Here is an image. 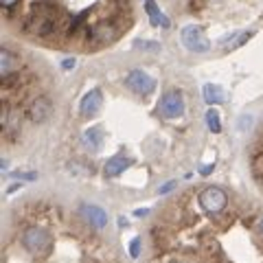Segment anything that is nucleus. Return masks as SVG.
<instances>
[{
  "label": "nucleus",
  "mask_w": 263,
  "mask_h": 263,
  "mask_svg": "<svg viewBox=\"0 0 263 263\" xmlns=\"http://www.w3.org/2000/svg\"><path fill=\"white\" fill-rule=\"evenodd\" d=\"M132 164V160L127 158L125 154H117V156H112V158L105 162V167H103V171H105V176L108 178H117L119 174H123L127 167Z\"/></svg>",
  "instance_id": "9d476101"
},
{
  "label": "nucleus",
  "mask_w": 263,
  "mask_h": 263,
  "mask_svg": "<svg viewBox=\"0 0 263 263\" xmlns=\"http://www.w3.org/2000/svg\"><path fill=\"white\" fill-rule=\"evenodd\" d=\"M259 230H261V233H263V217H261V221H259Z\"/></svg>",
  "instance_id": "5701e85b"
},
{
  "label": "nucleus",
  "mask_w": 263,
  "mask_h": 263,
  "mask_svg": "<svg viewBox=\"0 0 263 263\" xmlns=\"http://www.w3.org/2000/svg\"><path fill=\"white\" fill-rule=\"evenodd\" d=\"M136 48H147V51H158V44L156 42H136Z\"/></svg>",
  "instance_id": "dca6fc26"
},
{
  "label": "nucleus",
  "mask_w": 263,
  "mask_h": 263,
  "mask_svg": "<svg viewBox=\"0 0 263 263\" xmlns=\"http://www.w3.org/2000/svg\"><path fill=\"white\" fill-rule=\"evenodd\" d=\"M125 86L132 90V92L147 97V95H152L154 90H156V79H154L152 75H147L145 70L136 68V70L127 72V77H125Z\"/></svg>",
  "instance_id": "7ed1b4c3"
},
{
  "label": "nucleus",
  "mask_w": 263,
  "mask_h": 263,
  "mask_svg": "<svg viewBox=\"0 0 263 263\" xmlns=\"http://www.w3.org/2000/svg\"><path fill=\"white\" fill-rule=\"evenodd\" d=\"M171 263H178V261H171Z\"/></svg>",
  "instance_id": "b1692460"
},
{
  "label": "nucleus",
  "mask_w": 263,
  "mask_h": 263,
  "mask_svg": "<svg viewBox=\"0 0 263 263\" xmlns=\"http://www.w3.org/2000/svg\"><path fill=\"white\" fill-rule=\"evenodd\" d=\"M147 213H149V211H147V209H138V211L134 213V215H136V217H145V215H147Z\"/></svg>",
  "instance_id": "4be33fe9"
},
{
  "label": "nucleus",
  "mask_w": 263,
  "mask_h": 263,
  "mask_svg": "<svg viewBox=\"0 0 263 263\" xmlns=\"http://www.w3.org/2000/svg\"><path fill=\"white\" fill-rule=\"evenodd\" d=\"M213 167H215V164H206V167H202V169H200V174H202V176H209L211 171H213Z\"/></svg>",
  "instance_id": "412c9836"
},
{
  "label": "nucleus",
  "mask_w": 263,
  "mask_h": 263,
  "mask_svg": "<svg viewBox=\"0 0 263 263\" xmlns=\"http://www.w3.org/2000/svg\"><path fill=\"white\" fill-rule=\"evenodd\" d=\"M75 64H77V60H75V57H68V60H64V62H62V68L70 70V68H75Z\"/></svg>",
  "instance_id": "a211bd4d"
},
{
  "label": "nucleus",
  "mask_w": 263,
  "mask_h": 263,
  "mask_svg": "<svg viewBox=\"0 0 263 263\" xmlns=\"http://www.w3.org/2000/svg\"><path fill=\"white\" fill-rule=\"evenodd\" d=\"M145 11H147V15H149V20H152L154 27L169 29V18H167V15H164V13L158 9L156 0H145Z\"/></svg>",
  "instance_id": "f8f14e48"
},
{
  "label": "nucleus",
  "mask_w": 263,
  "mask_h": 263,
  "mask_svg": "<svg viewBox=\"0 0 263 263\" xmlns=\"http://www.w3.org/2000/svg\"><path fill=\"white\" fill-rule=\"evenodd\" d=\"M20 68V57L11 53L9 48H3L0 51V75H3V79H9L11 75H15Z\"/></svg>",
  "instance_id": "6e6552de"
},
{
  "label": "nucleus",
  "mask_w": 263,
  "mask_h": 263,
  "mask_svg": "<svg viewBox=\"0 0 263 263\" xmlns=\"http://www.w3.org/2000/svg\"><path fill=\"white\" fill-rule=\"evenodd\" d=\"M182 44L189 48L191 53H206L211 48V42L204 35V31L200 27H195V24H189V27L182 29Z\"/></svg>",
  "instance_id": "20e7f679"
},
{
  "label": "nucleus",
  "mask_w": 263,
  "mask_h": 263,
  "mask_svg": "<svg viewBox=\"0 0 263 263\" xmlns=\"http://www.w3.org/2000/svg\"><path fill=\"white\" fill-rule=\"evenodd\" d=\"M129 254L132 257H138V254H141V239H138V237H134V239H132V243H129Z\"/></svg>",
  "instance_id": "2eb2a0df"
},
{
  "label": "nucleus",
  "mask_w": 263,
  "mask_h": 263,
  "mask_svg": "<svg viewBox=\"0 0 263 263\" xmlns=\"http://www.w3.org/2000/svg\"><path fill=\"white\" fill-rule=\"evenodd\" d=\"M206 125H209V129L213 132V134H219L221 132V123H219V114H217V110H209L206 112Z\"/></svg>",
  "instance_id": "4468645a"
},
{
  "label": "nucleus",
  "mask_w": 263,
  "mask_h": 263,
  "mask_svg": "<svg viewBox=\"0 0 263 263\" xmlns=\"http://www.w3.org/2000/svg\"><path fill=\"white\" fill-rule=\"evenodd\" d=\"M226 204H228V197L219 186H209V189H204V191L200 193V206L206 213L224 211Z\"/></svg>",
  "instance_id": "39448f33"
},
{
  "label": "nucleus",
  "mask_w": 263,
  "mask_h": 263,
  "mask_svg": "<svg viewBox=\"0 0 263 263\" xmlns=\"http://www.w3.org/2000/svg\"><path fill=\"white\" fill-rule=\"evenodd\" d=\"M202 95H204V101H206L209 105H219V103H224V99H226L224 90H221L219 86H215V84H206V86H204Z\"/></svg>",
  "instance_id": "ddd939ff"
},
{
  "label": "nucleus",
  "mask_w": 263,
  "mask_h": 263,
  "mask_svg": "<svg viewBox=\"0 0 263 263\" xmlns=\"http://www.w3.org/2000/svg\"><path fill=\"white\" fill-rule=\"evenodd\" d=\"M101 141H103V129L101 127H90L84 132V136H81V143L88 152H99L101 149Z\"/></svg>",
  "instance_id": "9b49d317"
},
{
  "label": "nucleus",
  "mask_w": 263,
  "mask_h": 263,
  "mask_svg": "<svg viewBox=\"0 0 263 263\" xmlns=\"http://www.w3.org/2000/svg\"><path fill=\"white\" fill-rule=\"evenodd\" d=\"M11 178H15V180H35L37 174H33V171H31V174H20V171H18V174H11Z\"/></svg>",
  "instance_id": "f3484780"
},
{
  "label": "nucleus",
  "mask_w": 263,
  "mask_h": 263,
  "mask_svg": "<svg viewBox=\"0 0 263 263\" xmlns=\"http://www.w3.org/2000/svg\"><path fill=\"white\" fill-rule=\"evenodd\" d=\"M53 112V103L48 97H37L35 101H31L29 110H27V117L31 123H44Z\"/></svg>",
  "instance_id": "423d86ee"
},
{
  "label": "nucleus",
  "mask_w": 263,
  "mask_h": 263,
  "mask_svg": "<svg viewBox=\"0 0 263 263\" xmlns=\"http://www.w3.org/2000/svg\"><path fill=\"white\" fill-rule=\"evenodd\" d=\"M81 215H84L88 224H92L95 228L108 226V213H105L103 209L95 206V204H84V206H81Z\"/></svg>",
  "instance_id": "1a4fd4ad"
},
{
  "label": "nucleus",
  "mask_w": 263,
  "mask_h": 263,
  "mask_svg": "<svg viewBox=\"0 0 263 263\" xmlns=\"http://www.w3.org/2000/svg\"><path fill=\"white\" fill-rule=\"evenodd\" d=\"M22 243L33 257H44V254L51 250L53 239H51V233L42 226H31L24 230L22 235Z\"/></svg>",
  "instance_id": "f257e3e1"
},
{
  "label": "nucleus",
  "mask_w": 263,
  "mask_h": 263,
  "mask_svg": "<svg viewBox=\"0 0 263 263\" xmlns=\"http://www.w3.org/2000/svg\"><path fill=\"white\" fill-rule=\"evenodd\" d=\"M171 189H176V182H174V180H171V182H167V184H162V186L158 189V193H169Z\"/></svg>",
  "instance_id": "6ab92c4d"
},
{
  "label": "nucleus",
  "mask_w": 263,
  "mask_h": 263,
  "mask_svg": "<svg viewBox=\"0 0 263 263\" xmlns=\"http://www.w3.org/2000/svg\"><path fill=\"white\" fill-rule=\"evenodd\" d=\"M101 105H103V95H101V90L99 88H92L90 92L84 95V99H81V103H79V112H81V117H95V114L101 110Z\"/></svg>",
  "instance_id": "0eeeda50"
},
{
  "label": "nucleus",
  "mask_w": 263,
  "mask_h": 263,
  "mask_svg": "<svg viewBox=\"0 0 263 263\" xmlns=\"http://www.w3.org/2000/svg\"><path fill=\"white\" fill-rule=\"evenodd\" d=\"M20 0H3V7H7V9H11V7H15Z\"/></svg>",
  "instance_id": "aec40b11"
},
{
  "label": "nucleus",
  "mask_w": 263,
  "mask_h": 263,
  "mask_svg": "<svg viewBox=\"0 0 263 263\" xmlns=\"http://www.w3.org/2000/svg\"><path fill=\"white\" fill-rule=\"evenodd\" d=\"M158 110L164 119H178L184 114V99L180 90H167L160 99V105Z\"/></svg>",
  "instance_id": "f03ea898"
}]
</instances>
